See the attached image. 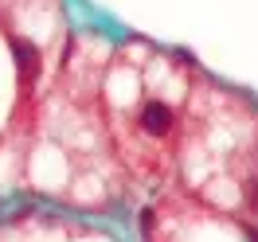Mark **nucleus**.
Returning <instances> with one entry per match:
<instances>
[{
	"label": "nucleus",
	"instance_id": "1",
	"mask_svg": "<svg viewBox=\"0 0 258 242\" xmlns=\"http://www.w3.org/2000/svg\"><path fill=\"white\" fill-rule=\"evenodd\" d=\"M141 125H145L153 137H164L168 125H172V110H168L164 102H149L145 110H141Z\"/></svg>",
	"mask_w": 258,
	"mask_h": 242
},
{
	"label": "nucleus",
	"instance_id": "2",
	"mask_svg": "<svg viewBox=\"0 0 258 242\" xmlns=\"http://www.w3.org/2000/svg\"><path fill=\"white\" fill-rule=\"evenodd\" d=\"M12 47H16L20 70H24V74H32V66H35V47H32V43H24V39H12Z\"/></svg>",
	"mask_w": 258,
	"mask_h": 242
},
{
	"label": "nucleus",
	"instance_id": "3",
	"mask_svg": "<svg viewBox=\"0 0 258 242\" xmlns=\"http://www.w3.org/2000/svg\"><path fill=\"white\" fill-rule=\"evenodd\" d=\"M254 242H258V238H254Z\"/></svg>",
	"mask_w": 258,
	"mask_h": 242
}]
</instances>
